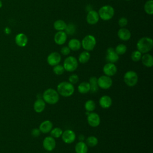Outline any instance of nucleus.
I'll list each match as a JSON object with an SVG mask.
<instances>
[{
	"label": "nucleus",
	"instance_id": "f257e3e1",
	"mask_svg": "<svg viewBox=\"0 0 153 153\" xmlns=\"http://www.w3.org/2000/svg\"><path fill=\"white\" fill-rule=\"evenodd\" d=\"M75 91L73 84L67 81L60 82L57 86V91L59 94L63 97H69L72 96Z\"/></svg>",
	"mask_w": 153,
	"mask_h": 153
},
{
	"label": "nucleus",
	"instance_id": "f03ea898",
	"mask_svg": "<svg viewBox=\"0 0 153 153\" xmlns=\"http://www.w3.org/2000/svg\"><path fill=\"white\" fill-rule=\"evenodd\" d=\"M42 99L48 104L54 105L57 103L59 100V94L57 90L49 88L45 90L43 93Z\"/></svg>",
	"mask_w": 153,
	"mask_h": 153
},
{
	"label": "nucleus",
	"instance_id": "7ed1b4c3",
	"mask_svg": "<svg viewBox=\"0 0 153 153\" xmlns=\"http://www.w3.org/2000/svg\"><path fill=\"white\" fill-rule=\"evenodd\" d=\"M137 50L141 53H147L151 50L153 47V40L149 37L141 38L137 42Z\"/></svg>",
	"mask_w": 153,
	"mask_h": 153
},
{
	"label": "nucleus",
	"instance_id": "20e7f679",
	"mask_svg": "<svg viewBox=\"0 0 153 153\" xmlns=\"http://www.w3.org/2000/svg\"><path fill=\"white\" fill-rule=\"evenodd\" d=\"M115 11L112 7L106 5L102 7L98 12L99 18L103 20H109L114 16Z\"/></svg>",
	"mask_w": 153,
	"mask_h": 153
},
{
	"label": "nucleus",
	"instance_id": "39448f33",
	"mask_svg": "<svg viewBox=\"0 0 153 153\" xmlns=\"http://www.w3.org/2000/svg\"><path fill=\"white\" fill-rule=\"evenodd\" d=\"M78 60L74 56H69L66 57L63 62V68L65 71L69 72L75 71L78 68Z\"/></svg>",
	"mask_w": 153,
	"mask_h": 153
},
{
	"label": "nucleus",
	"instance_id": "423d86ee",
	"mask_svg": "<svg viewBox=\"0 0 153 153\" xmlns=\"http://www.w3.org/2000/svg\"><path fill=\"white\" fill-rule=\"evenodd\" d=\"M96 44V40L94 36L91 35H86L81 41L82 48L87 51L93 50Z\"/></svg>",
	"mask_w": 153,
	"mask_h": 153
},
{
	"label": "nucleus",
	"instance_id": "0eeeda50",
	"mask_svg": "<svg viewBox=\"0 0 153 153\" xmlns=\"http://www.w3.org/2000/svg\"><path fill=\"white\" fill-rule=\"evenodd\" d=\"M124 81L129 87L134 86L138 81V75L133 71H128L124 75Z\"/></svg>",
	"mask_w": 153,
	"mask_h": 153
},
{
	"label": "nucleus",
	"instance_id": "6e6552de",
	"mask_svg": "<svg viewBox=\"0 0 153 153\" xmlns=\"http://www.w3.org/2000/svg\"><path fill=\"white\" fill-rule=\"evenodd\" d=\"M97 84L99 87L102 89L106 90L109 88L112 85V80L110 76L107 75H102L97 78Z\"/></svg>",
	"mask_w": 153,
	"mask_h": 153
},
{
	"label": "nucleus",
	"instance_id": "1a4fd4ad",
	"mask_svg": "<svg viewBox=\"0 0 153 153\" xmlns=\"http://www.w3.org/2000/svg\"><path fill=\"white\" fill-rule=\"evenodd\" d=\"M61 137L65 143L69 144L75 141L76 139V134L73 130L68 129L63 131Z\"/></svg>",
	"mask_w": 153,
	"mask_h": 153
},
{
	"label": "nucleus",
	"instance_id": "9d476101",
	"mask_svg": "<svg viewBox=\"0 0 153 153\" xmlns=\"http://www.w3.org/2000/svg\"><path fill=\"white\" fill-rule=\"evenodd\" d=\"M87 122L91 127H96L100 123V117L96 112H89L87 115Z\"/></svg>",
	"mask_w": 153,
	"mask_h": 153
},
{
	"label": "nucleus",
	"instance_id": "9b49d317",
	"mask_svg": "<svg viewBox=\"0 0 153 153\" xmlns=\"http://www.w3.org/2000/svg\"><path fill=\"white\" fill-rule=\"evenodd\" d=\"M56 140L52 136L45 137L42 142L43 148L47 151H53L56 147Z\"/></svg>",
	"mask_w": 153,
	"mask_h": 153
},
{
	"label": "nucleus",
	"instance_id": "f8f14e48",
	"mask_svg": "<svg viewBox=\"0 0 153 153\" xmlns=\"http://www.w3.org/2000/svg\"><path fill=\"white\" fill-rule=\"evenodd\" d=\"M47 61L48 65L54 66L59 64L61 61V56L57 52H52L48 56Z\"/></svg>",
	"mask_w": 153,
	"mask_h": 153
},
{
	"label": "nucleus",
	"instance_id": "ddd939ff",
	"mask_svg": "<svg viewBox=\"0 0 153 153\" xmlns=\"http://www.w3.org/2000/svg\"><path fill=\"white\" fill-rule=\"evenodd\" d=\"M106 60L108 63H114L119 60V55L117 54L115 49L112 47H109L106 50Z\"/></svg>",
	"mask_w": 153,
	"mask_h": 153
},
{
	"label": "nucleus",
	"instance_id": "4468645a",
	"mask_svg": "<svg viewBox=\"0 0 153 153\" xmlns=\"http://www.w3.org/2000/svg\"><path fill=\"white\" fill-rule=\"evenodd\" d=\"M103 72L105 75L111 77L117 73V68L114 63H107L103 68Z\"/></svg>",
	"mask_w": 153,
	"mask_h": 153
},
{
	"label": "nucleus",
	"instance_id": "2eb2a0df",
	"mask_svg": "<svg viewBox=\"0 0 153 153\" xmlns=\"http://www.w3.org/2000/svg\"><path fill=\"white\" fill-rule=\"evenodd\" d=\"M99 19L98 13L94 10H90L86 16L87 22L91 25L96 24L99 22Z\"/></svg>",
	"mask_w": 153,
	"mask_h": 153
},
{
	"label": "nucleus",
	"instance_id": "dca6fc26",
	"mask_svg": "<svg viewBox=\"0 0 153 153\" xmlns=\"http://www.w3.org/2000/svg\"><path fill=\"white\" fill-rule=\"evenodd\" d=\"M27 37L25 33H19L15 37L16 44L20 47H25L27 44Z\"/></svg>",
	"mask_w": 153,
	"mask_h": 153
},
{
	"label": "nucleus",
	"instance_id": "f3484780",
	"mask_svg": "<svg viewBox=\"0 0 153 153\" xmlns=\"http://www.w3.org/2000/svg\"><path fill=\"white\" fill-rule=\"evenodd\" d=\"M54 39L57 44L63 45L67 40V35L64 31H58L55 34Z\"/></svg>",
	"mask_w": 153,
	"mask_h": 153
},
{
	"label": "nucleus",
	"instance_id": "a211bd4d",
	"mask_svg": "<svg viewBox=\"0 0 153 153\" xmlns=\"http://www.w3.org/2000/svg\"><path fill=\"white\" fill-rule=\"evenodd\" d=\"M53 128V123L50 120H45L42 121L39 127V129L41 133H48L50 132Z\"/></svg>",
	"mask_w": 153,
	"mask_h": 153
},
{
	"label": "nucleus",
	"instance_id": "6ab92c4d",
	"mask_svg": "<svg viewBox=\"0 0 153 153\" xmlns=\"http://www.w3.org/2000/svg\"><path fill=\"white\" fill-rule=\"evenodd\" d=\"M100 106L103 109H108L109 108L112 103V99L110 96L108 95H104L102 96L99 101Z\"/></svg>",
	"mask_w": 153,
	"mask_h": 153
},
{
	"label": "nucleus",
	"instance_id": "aec40b11",
	"mask_svg": "<svg viewBox=\"0 0 153 153\" xmlns=\"http://www.w3.org/2000/svg\"><path fill=\"white\" fill-rule=\"evenodd\" d=\"M118 38L122 41H128L131 37V32L126 28L121 27L120 29L117 33Z\"/></svg>",
	"mask_w": 153,
	"mask_h": 153
},
{
	"label": "nucleus",
	"instance_id": "412c9836",
	"mask_svg": "<svg viewBox=\"0 0 153 153\" xmlns=\"http://www.w3.org/2000/svg\"><path fill=\"white\" fill-rule=\"evenodd\" d=\"M45 108V102L41 98H38L37 100L34 102L33 109L34 111L37 113L42 112Z\"/></svg>",
	"mask_w": 153,
	"mask_h": 153
},
{
	"label": "nucleus",
	"instance_id": "4be33fe9",
	"mask_svg": "<svg viewBox=\"0 0 153 153\" xmlns=\"http://www.w3.org/2000/svg\"><path fill=\"white\" fill-rule=\"evenodd\" d=\"M142 63L144 66L148 68H151L153 66V57L152 55L145 53L143 56H142L141 59Z\"/></svg>",
	"mask_w": 153,
	"mask_h": 153
},
{
	"label": "nucleus",
	"instance_id": "5701e85b",
	"mask_svg": "<svg viewBox=\"0 0 153 153\" xmlns=\"http://www.w3.org/2000/svg\"><path fill=\"white\" fill-rule=\"evenodd\" d=\"M76 153H87L88 146L84 141H79L75 146Z\"/></svg>",
	"mask_w": 153,
	"mask_h": 153
},
{
	"label": "nucleus",
	"instance_id": "b1692460",
	"mask_svg": "<svg viewBox=\"0 0 153 153\" xmlns=\"http://www.w3.org/2000/svg\"><path fill=\"white\" fill-rule=\"evenodd\" d=\"M81 47V42L77 39H71L68 42V47L71 50L77 51L80 49Z\"/></svg>",
	"mask_w": 153,
	"mask_h": 153
},
{
	"label": "nucleus",
	"instance_id": "393cba45",
	"mask_svg": "<svg viewBox=\"0 0 153 153\" xmlns=\"http://www.w3.org/2000/svg\"><path fill=\"white\" fill-rule=\"evenodd\" d=\"M89 84L90 87V91L92 93H96L99 90V86L97 84V78L95 76H91L89 79Z\"/></svg>",
	"mask_w": 153,
	"mask_h": 153
},
{
	"label": "nucleus",
	"instance_id": "a878e982",
	"mask_svg": "<svg viewBox=\"0 0 153 153\" xmlns=\"http://www.w3.org/2000/svg\"><path fill=\"white\" fill-rule=\"evenodd\" d=\"M90 87L88 82H82L78 86V91L81 94H86L90 91Z\"/></svg>",
	"mask_w": 153,
	"mask_h": 153
},
{
	"label": "nucleus",
	"instance_id": "bb28decb",
	"mask_svg": "<svg viewBox=\"0 0 153 153\" xmlns=\"http://www.w3.org/2000/svg\"><path fill=\"white\" fill-rule=\"evenodd\" d=\"M67 24L62 20H57L54 22L53 24L54 28L57 31H63L65 30Z\"/></svg>",
	"mask_w": 153,
	"mask_h": 153
},
{
	"label": "nucleus",
	"instance_id": "cd10ccee",
	"mask_svg": "<svg viewBox=\"0 0 153 153\" xmlns=\"http://www.w3.org/2000/svg\"><path fill=\"white\" fill-rule=\"evenodd\" d=\"M90 59V54L87 51H84L82 52L78 57V61L81 63H87Z\"/></svg>",
	"mask_w": 153,
	"mask_h": 153
},
{
	"label": "nucleus",
	"instance_id": "c85d7f7f",
	"mask_svg": "<svg viewBox=\"0 0 153 153\" xmlns=\"http://www.w3.org/2000/svg\"><path fill=\"white\" fill-rule=\"evenodd\" d=\"M84 108L87 112H93L96 109V103L93 100H88L84 104Z\"/></svg>",
	"mask_w": 153,
	"mask_h": 153
},
{
	"label": "nucleus",
	"instance_id": "c756f323",
	"mask_svg": "<svg viewBox=\"0 0 153 153\" xmlns=\"http://www.w3.org/2000/svg\"><path fill=\"white\" fill-rule=\"evenodd\" d=\"M87 146L90 147H94L98 143V139L94 136H90L86 139V142Z\"/></svg>",
	"mask_w": 153,
	"mask_h": 153
},
{
	"label": "nucleus",
	"instance_id": "7c9ffc66",
	"mask_svg": "<svg viewBox=\"0 0 153 153\" xmlns=\"http://www.w3.org/2000/svg\"><path fill=\"white\" fill-rule=\"evenodd\" d=\"M144 10L149 15L153 14V1L149 0L146 2L144 5Z\"/></svg>",
	"mask_w": 153,
	"mask_h": 153
},
{
	"label": "nucleus",
	"instance_id": "2f4dec72",
	"mask_svg": "<svg viewBox=\"0 0 153 153\" xmlns=\"http://www.w3.org/2000/svg\"><path fill=\"white\" fill-rule=\"evenodd\" d=\"M63 133V130L59 127H55L51 129L50 131L51 136L54 138H59L61 137Z\"/></svg>",
	"mask_w": 153,
	"mask_h": 153
},
{
	"label": "nucleus",
	"instance_id": "473e14b6",
	"mask_svg": "<svg viewBox=\"0 0 153 153\" xmlns=\"http://www.w3.org/2000/svg\"><path fill=\"white\" fill-rule=\"evenodd\" d=\"M115 52L117 53V54L118 55H123L124 54L126 51H127V47L126 45L123 44H118L115 49Z\"/></svg>",
	"mask_w": 153,
	"mask_h": 153
},
{
	"label": "nucleus",
	"instance_id": "72a5a7b5",
	"mask_svg": "<svg viewBox=\"0 0 153 153\" xmlns=\"http://www.w3.org/2000/svg\"><path fill=\"white\" fill-rule=\"evenodd\" d=\"M66 35H74L75 32V26L73 23H69L65 29Z\"/></svg>",
	"mask_w": 153,
	"mask_h": 153
},
{
	"label": "nucleus",
	"instance_id": "f704fd0d",
	"mask_svg": "<svg viewBox=\"0 0 153 153\" xmlns=\"http://www.w3.org/2000/svg\"><path fill=\"white\" fill-rule=\"evenodd\" d=\"M53 71V72L56 75H62L64 73L65 69H64V68H63V66L62 65L58 64L57 65L54 66Z\"/></svg>",
	"mask_w": 153,
	"mask_h": 153
},
{
	"label": "nucleus",
	"instance_id": "c9c22d12",
	"mask_svg": "<svg viewBox=\"0 0 153 153\" xmlns=\"http://www.w3.org/2000/svg\"><path fill=\"white\" fill-rule=\"evenodd\" d=\"M141 57H142V53L139 51L135 50L131 53V58L133 61L138 62L141 59Z\"/></svg>",
	"mask_w": 153,
	"mask_h": 153
},
{
	"label": "nucleus",
	"instance_id": "e433bc0d",
	"mask_svg": "<svg viewBox=\"0 0 153 153\" xmlns=\"http://www.w3.org/2000/svg\"><path fill=\"white\" fill-rule=\"evenodd\" d=\"M69 82L72 84H76L79 80V77L76 74H72L69 76Z\"/></svg>",
	"mask_w": 153,
	"mask_h": 153
},
{
	"label": "nucleus",
	"instance_id": "4c0bfd02",
	"mask_svg": "<svg viewBox=\"0 0 153 153\" xmlns=\"http://www.w3.org/2000/svg\"><path fill=\"white\" fill-rule=\"evenodd\" d=\"M127 23H128V20L127 18L124 17H121L118 20V25L121 27H125L127 25Z\"/></svg>",
	"mask_w": 153,
	"mask_h": 153
},
{
	"label": "nucleus",
	"instance_id": "58836bf2",
	"mask_svg": "<svg viewBox=\"0 0 153 153\" xmlns=\"http://www.w3.org/2000/svg\"><path fill=\"white\" fill-rule=\"evenodd\" d=\"M71 52L70 48L68 47V46H64L63 47L61 50H60V53L63 55V56H68Z\"/></svg>",
	"mask_w": 153,
	"mask_h": 153
},
{
	"label": "nucleus",
	"instance_id": "ea45409f",
	"mask_svg": "<svg viewBox=\"0 0 153 153\" xmlns=\"http://www.w3.org/2000/svg\"><path fill=\"white\" fill-rule=\"evenodd\" d=\"M41 134V131L39 130V128H33L32 131H31V134L33 137H38Z\"/></svg>",
	"mask_w": 153,
	"mask_h": 153
},
{
	"label": "nucleus",
	"instance_id": "a19ab883",
	"mask_svg": "<svg viewBox=\"0 0 153 153\" xmlns=\"http://www.w3.org/2000/svg\"><path fill=\"white\" fill-rule=\"evenodd\" d=\"M11 30L10 29V27H6L5 29H4V32L5 34H7V35H9L10 33H11Z\"/></svg>",
	"mask_w": 153,
	"mask_h": 153
},
{
	"label": "nucleus",
	"instance_id": "79ce46f5",
	"mask_svg": "<svg viewBox=\"0 0 153 153\" xmlns=\"http://www.w3.org/2000/svg\"><path fill=\"white\" fill-rule=\"evenodd\" d=\"M78 139H79V141H84V139H85V137H84V136L83 134H80L78 136Z\"/></svg>",
	"mask_w": 153,
	"mask_h": 153
},
{
	"label": "nucleus",
	"instance_id": "37998d69",
	"mask_svg": "<svg viewBox=\"0 0 153 153\" xmlns=\"http://www.w3.org/2000/svg\"><path fill=\"white\" fill-rule=\"evenodd\" d=\"M2 1L0 0V8L2 7Z\"/></svg>",
	"mask_w": 153,
	"mask_h": 153
},
{
	"label": "nucleus",
	"instance_id": "c03bdc74",
	"mask_svg": "<svg viewBox=\"0 0 153 153\" xmlns=\"http://www.w3.org/2000/svg\"><path fill=\"white\" fill-rule=\"evenodd\" d=\"M126 1H130V0H126Z\"/></svg>",
	"mask_w": 153,
	"mask_h": 153
},
{
	"label": "nucleus",
	"instance_id": "a18cd8bd",
	"mask_svg": "<svg viewBox=\"0 0 153 153\" xmlns=\"http://www.w3.org/2000/svg\"><path fill=\"white\" fill-rule=\"evenodd\" d=\"M46 153H49V152H46Z\"/></svg>",
	"mask_w": 153,
	"mask_h": 153
}]
</instances>
